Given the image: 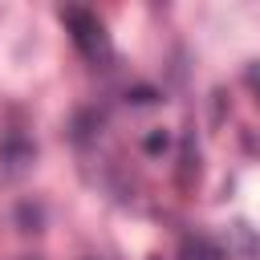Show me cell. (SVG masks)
<instances>
[{"mask_svg": "<svg viewBox=\"0 0 260 260\" xmlns=\"http://www.w3.org/2000/svg\"><path fill=\"white\" fill-rule=\"evenodd\" d=\"M248 81H252V85L260 89V65H252V69H248Z\"/></svg>", "mask_w": 260, "mask_h": 260, "instance_id": "7", "label": "cell"}, {"mask_svg": "<svg viewBox=\"0 0 260 260\" xmlns=\"http://www.w3.org/2000/svg\"><path fill=\"white\" fill-rule=\"evenodd\" d=\"M126 102H134V106H154V102H158V89L134 85V89H126Z\"/></svg>", "mask_w": 260, "mask_h": 260, "instance_id": "5", "label": "cell"}, {"mask_svg": "<svg viewBox=\"0 0 260 260\" xmlns=\"http://www.w3.org/2000/svg\"><path fill=\"white\" fill-rule=\"evenodd\" d=\"M32 154H37L32 142H24L20 134H8V138L0 142V158L8 162V171H24V167L32 162Z\"/></svg>", "mask_w": 260, "mask_h": 260, "instance_id": "2", "label": "cell"}, {"mask_svg": "<svg viewBox=\"0 0 260 260\" xmlns=\"http://www.w3.org/2000/svg\"><path fill=\"white\" fill-rule=\"evenodd\" d=\"M228 236L236 240V248H228V252H236V256H244V260H256V256H260V236H256L244 219H240V223H232V228H228Z\"/></svg>", "mask_w": 260, "mask_h": 260, "instance_id": "3", "label": "cell"}, {"mask_svg": "<svg viewBox=\"0 0 260 260\" xmlns=\"http://www.w3.org/2000/svg\"><path fill=\"white\" fill-rule=\"evenodd\" d=\"M61 16H65V24L73 28V41H77V49H81L89 61H98V57H110L106 28H102V20H98L93 12H85V8H61Z\"/></svg>", "mask_w": 260, "mask_h": 260, "instance_id": "1", "label": "cell"}, {"mask_svg": "<svg viewBox=\"0 0 260 260\" xmlns=\"http://www.w3.org/2000/svg\"><path fill=\"white\" fill-rule=\"evenodd\" d=\"M183 260H219V248H215L211 240L195 236V240H187V244H183Z\"/></svg>", "mask_w": 260, "mask_h": 260, "instance_id": "4", "label": "cell"}, {"mask_svg": "<svg viewBox=\"0 0 260 260\" xmlns=\"http://www.w3.org/2000/svg\"><path fill=\"white\" fill-rule=\"evenodd\" d=\"M167 146H171V138H167L162 130H154V134H146V142H142V150H146V154H162Z\"/></svg>", "mask_w": 260, "mask_h": 260, "instance_id": "6", "label": "cell"}]
</instances>
